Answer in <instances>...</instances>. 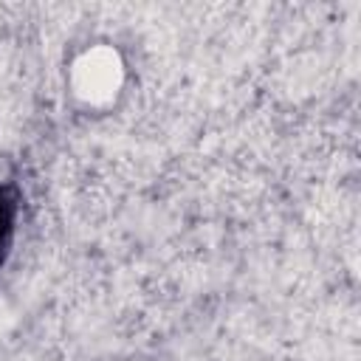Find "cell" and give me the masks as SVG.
Returning <instances> with one entry per match:
<instances>
[{
    "instance_id": "6da1fadb",
    "label": "cell",
    "mask_w": 361,
    "mask_h": 361,
    "mask_svg": "<svg viewBox=\"0 0 361 361\" xmlns=\"http://www.w3.org/2000/svg\"><path fill=\"white\" fill-rule=\"evenodd\" d=\"M79 90H85L87 96H107L118 85V65L107 54H96L87 65L79 68Z\"/></svg>"
}]
</instances>
